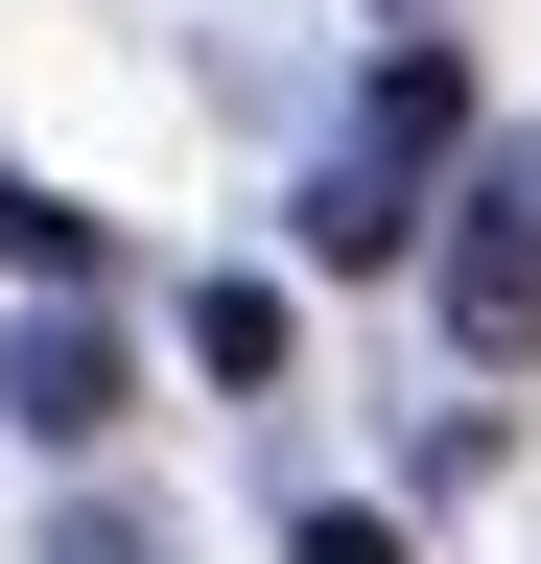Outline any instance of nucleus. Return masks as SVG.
Wrapping results in <instances>:
<instances>
[{"label": "nucleus", "mask_w": 541, "mask_h": 564, "mask_svg": "<svg viewBox=\"0 0 541 564\" xmlns=\"http://www.w3.org/2000/svg\"><path fill=\"white\" fill-rule=\"evenodd\" d=\"M0 400H24L47 447H95V423H118V352H95V329H24V352H0Z\"/></svg>", "instance_id": "f257e3e1"}, {"label": "nucleus", "mask_w": 541, "mask_h": 564, "mask_svg": "<svg viewBox=\"0 0 541 564\" xmlns=\"http://www.w3.org/2000/svg\"><path fill=\"white\" fill-rule=\"evenodd\" d=\"M447 306H470V329H495V352L541 329V236H518V212H470V236H447Z\"/></svg>", "instance_id": "f03ea898"}, {"label": "nucleus", "mask_w": 541, "mask_h": 564, "mask_svg": "<svg viewBox=\"0 0 541 564\" xmlns=\"http://www.w3.org/2000/svg\"><path fill=\"white\" fill-rule=\"evenodd\" d=\"M0 282H47V306H72V282H95V212H72V188H0Z\"/></svg>", "instance_id": "7ed1b4c3"}, {"label": "nucleus", "mask_w": 541, "mask_h": 564, "mask_svg": "<svg viewBox=\"0 0 541 564\" xmlns=\"http://www.w3.org/2000/svg\"><path fill=\"white\" fill-rule=\"evenodd\" d=\"M188 352L213 377H283V282H188Z\"/></svg>", "instance_id": "20e7f679"}, {"label": "nucleus", "mask_w": 541, "mask_h": 564, "mask_svg": "<svg viewBox=\"0 0 541 564\" xmlns=\"http://www.w3.org/2000/svg\"><path fill=\"white\" fill-rule=\"evenodd\" d=\"M283 564H400V518H377V494H306V518H283Z\"/></svg>", "instance_id": "39448f33"}]
</instances>
